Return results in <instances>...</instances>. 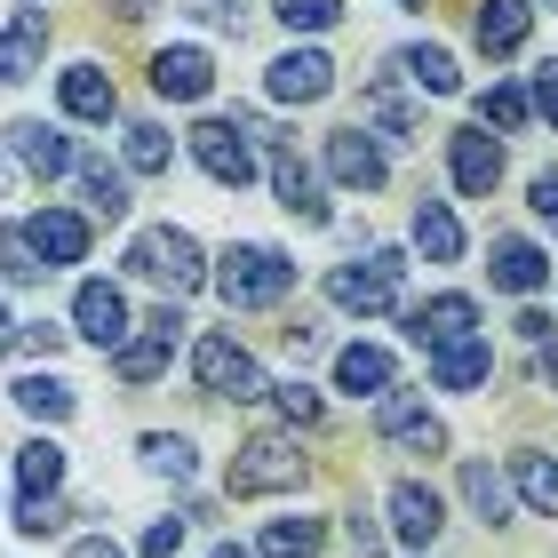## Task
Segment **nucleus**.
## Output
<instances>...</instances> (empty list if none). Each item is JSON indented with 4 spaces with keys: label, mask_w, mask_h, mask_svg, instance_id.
Instances as JSON below:
<instances>
[{
    "label": "nucleus",
    "mask_w": 558,
    "mask_h": 558,
    "mask_svg": "<svg viewBox=\"0 0 558 558\" xmlns=\"http://www.w3.org/2000/svg\"><path fill=\"white\" fill-rule=\"evenodd\" d=\"M120 151H129V168L136 175H168V129H160V120H129V144H120Z\"/></svg>",
    "instance_id": "72a5a7b5"
},
{
    "label": "nucleus",
    "mask_w": 558,
    "mask_h": 558,
    "mask_svg": "<svg viewBox=\"0 0 558 558\" xmlns=\"http://www.w3.org/2000/svg\"><path fill=\"white\" fill-rule=\"evenodd\" d=\"M415 247H423V264H463V223H454L447 199H415Z\"/></svg>",
    "instance_id": "b1692460"
},
{
    "label": "nucleus",
    "mask_w": 558,
    "mask_h": 558,
    "mask_svg": "<svg viewBox=\"0 0 558 558\" xmlns=\"http://www.w3.org/2000/svg\"><path fill=\"white\" fill-rule=\"evenodd\" d=\"M24 72H33V57H24L9 33H0V81H24Z\"/></svg>",
    "instance_id": "49530a36"
},
{
    "label": "nucleus",
    "mask_w": 558,
    "mask_h": 558,
    "mask_svg": "<svg viewBox=\"0 0 558 558\" xmlns=\"http://www.w3.org/2000/svg\"><path fill=\"white\" fill-rule=\"evenodd\" d=\"M526 112H543L550 120V129H558V57L535 72V88H526Z\"/></svg>",
    "instance_id": "79ce46f5"
},
{
    "label": "nucleus",
    "mask_w": 558,
    "mask_h": 558,
    "mask_svg": "<svg viewBox=\"0 0 558 558\" xmlns=\"http://www.w3.org/2000/svg\"><path fill=\"white\" fill-rule=\"evenodd\" d=\"M184 526H192V519H151L136 550H144V558H175V550H184Z\"/></svg>",
    "instance_id": "ea45409f"
},
{
    "label": "nucleus",
    "mask_w": 558,
    "mask_h": 558,
    "mask_svg": "<svg viewBox=\"0 0 558 558\" xmlns=\"http://www.w3.org/2000/svg\"><path fill=\"white\" fill-rule=\"evenodd\" d=\"M16 487H24V502H48L64 487V447L57 439H24L16 447Z\"/></svg>",
    "instance_id": "bb28decb"
},
{
    "label": "nucleus",
    "mask_w": 558,
    "mask_h": 558,
    "mask_svg": "<svg viewBox=\"0 0 558 558\" xmlns=\"http://www.w3.org/2000/svg\"><path fill=\"white\" fill-rule=\"evenodd\" d=\"M360 112L375 120V129H384V144H423V112H415V105H408V96H399L391 81H375Z\"/></svg>",
    "instance_id": "cd10ccee"
},
{
    "label": "nucleus",
    "mask_w": 558,
    "mask_h": 558,
    "mask_svg": "<svg viewBox=\"0 0 558 558\" xmlns=\"http://www.w3.org/2000/svg\"><path fill=\"white\" fill-rule=\"evenodd\" d=\"M384 511H391V535L408 543V550H430V543H439V526H447V502L430 495L423 478H391Z\"/></svg>",
    "instance_id": "9d476101"
},
{
    "label": "nucleus",
    "mask_w": 558,
    "mask_h": 558,
    "mask_svg": "<svg viewBox=\"0 0 558 558\" xmlns=\"http://www.w3.org/2000/svg\"><path fill=\"white\" fill-rule=\"evenodd\" d=\"M303 447H295V430H256L240 454H232V478L223 487L232 495H288V487H303Z\"/></svg>",
    "instance_id": "20e7f679"
},
{
    "label": "nucleus",
    "mask_w": 558,
    "mask_h": 558,
    "mask_svg": "<svg viewBox=\"0 0 558 558\" xmlns=\"http://www.w3.org/2000/svg\"><path fill=\"white\" fill-rule=\"evenodd\" d=\"M511 478L535 519H558V454H511Z\"/></svg>",
    "instance_id": "c756f323"
},
{
    "label": "nucleus",
    "mask_w": 558,
    "mask_h": 558,
    "mask_svg": "<svg viewBox=\"0 0 558 558\" xmlns=\"http://www.w3.org/2000/svg\"><path fill=\"white\" fill-rule=\"evenodd\" d=\"M526 24H535V9H526V0H478L471 40L487 48V57H519V48H526Z\"/></svg>",
    "instance_id": "4be33fe9"
},
{
    "label": "nucleus",
    "mask_w": 558,
    "mask_h": 558,
    "mask_svg": "<svg viewBox=\"0 0 558 558\" xmlns=\"http://www.w3.org/2000/svg\"><path fill=\"white\" fill-rule=\"evenodd\" d=\"M16 48H24V57H33V48H48V16L40 9H16V33H9Z\"/></svg>",
    "instance_id": "c03bdc74"
},
{
    "label": "nucleus",
    "mask_w": 558,
    "mask_h": 558,
    "mask_svg": "<svg viewBox=\"0 0 558 558\" xmlns=\"http://www.w3.org/2000/svg\"><path fill=\"white\" fill-rule=\"evenodd\" d=\"M319 543H327V526H319V519H271L256 558H319Z\"/></svg>",
    "instance_id": "473e14b6"
},
{
    "label": "nucleus",
    "mask_w": 558,
    "mask_h": 558,
    "mask_svg": "<svg viewBox=\"0 0 558 558\" xmlns=\"http://www.w3.org/2000/svg\"><path fill=\"white\" fill-rule=\"evenodd\" d=\"M208 279H216V295L232 303V312H264V303H279L295 288V264L279 256V247H264V240H240V247H223V264Z\"/></svg>",
    "instance_id": "f257e3e1"
},
{
    "label": "nucleus",
    "mask_w": 558,
    "mask_h": 558,
    "mask_svg": "<svg viewBox=\"0 0 558 558\" xmlns=\"http://www.w3.org/2000/svg\"><path fill=\"white\" fill-rule=\"evenodd\" d=\"M463 502H471L487 526H511V487H502L495 463H463Z\"/></svg>",
    "instance_id": "2f4dec72"
},
{
    "label": "nucleus",
    "mask_w": 558,
    "mask_h": 558,
    "mask_svg": "<svg viewBox=\"0 0 558 558\" xmlns=\"http://www.w3.org/2000/svg\"><path fill=\"white\" fill-rule=\"evenodd\" d=\"M408 336H415L423 351H447V343L478 336V303H471V295H430V303H415V312H408Z\"/></svg>",
    "instance_id": "f3484780"
},
{
    "label": "nucleus",
    "mask_w": 558,
    "mask_h": 558,
    "mask_svg": "<svg viewBox=\"0 0 558 558\" xmlns=\"http://www.w3.org/2000/svg\"><path fill=\"white\" fill-rule=\"evenodd\" d=\"M136 454H144V471H151V478H168V487H192V471H199L192 439H175V430H144Z\"/></svg>",
    "instance_id": "c85d7f7f"
},
{
    "label": "nucleus",
    "mask_w": 558,
    "mask_h": 558,
    "mask_svg": "<svg viewBox=\"0 0 558 558\" xmlns=\"http://www.w3.org/2000/svg\"><path fill=\"white\" fill-rule=\"evenodd\" d=\"M184 9H192V16H208V24H232V33H240L247 0H184Z\"/></svg>",
    "instance_id": "a18cd8bd"
},
{
    "label": "nucleus",
    "mask_w": 558,
    "mask_h": 558,
    "mask_svg": "<svg viewBox=\"0 0 558 558\" xmlns=\"http://www.w3.org/2000/svg\"><path fill=\"white\" fill-rule=\"evenodd\" d=\"M72 327H81V336H88L96 351H120V343L136 336L129 295H120L112 279H81V288H72Z\"/></svg>",
    "instance_id": "6e6552de"
},
{
    "label": "nucleus",
    "mask_w": 558,
    "mask_h": 558,
    "mask_svg": "<svg viewBox=\"0 0 558 558\" xmlns=\"http://www.w3.org/2000/svg\"><path fill=\"white\" fill-rule=\"evenodd\" d=\"M216 558H256V550H247V543H223V550H216Z\"/></svg>",
    "instance_id": "864d4df0"
},
{
    "label": "nucleus",
    "mask_w": 558,
    "mask_h": 558,
    "mask_svg": "<svg viewBox=\"0 0 558 558\" xmlns=\"http://www.w3.org/2000/svg\"><path fill=\"white\" fill-rule=\"evenodd\" d=\"M271 16L288 24V33H327L343 9H336V0H271Z\"/></svg>",
    "instance_id": "c9c22d12"
},
{
    "label": "nucleus",
    "mask_w": 558,
    "mask_h": 558,
    "mask_svg": "<svg viewBox=\"0 0 558 558\" xmlns=\"http://www.w3.org/2000/svg\"><path fill=\"white\" fill-rule=\"evenodd\" d=\"M0 192H9V160H0Z\"/></svg>",
    "instance_id": "5fc2aeb1"
},
{
    "label": "nucleus",
    "mask_w": 558,
    "mask_h": 558,
    "mask_svg": "<svg viewBox=\"0 0 558 558\" xmlns=\"http://www.w3.org/2000/svg\"><path fill=\"white\" fill-rule=\"evenodd\" d=\"M399 279H408V256H399V247H375L367 264H336V271H327V295H336L343 312L375 319V312L399 303Z\"/></svg>",
    "instance_id": "39448f33"
},
{
    "label": "nucleus",
    "mask_w": 558,
    "mask_h": 558,
    "mask_svg": "<svg viewBox=\"0 0 558 558\" xmlns=\"http://www.w3.org/2000/svg\"><path fill=\"white\" fill-rule=\"evenodd\" d=\"M129 271H136V279H151V288H168V295L208 288L199 240H192V232H175V223H160V232H136V240H129Z\"/></svg>",
    "instance_id": "f03ea898"
},
{
    "label": "nucleus",
    "mask_w": 558,
    "mask_h": 558,
    "mask_svg": "<svg viewBox=\"0 0 558 558\" xmlns=\"http://www.w3.org/2000/svg\"><path fill=\"white\" fill-rule=\"evenodd\" d=\"M487 375H495V351H487V336H463V343L430 351V384H439V391H478Z\"/></svg>",
    "instance_id": "5701e85b"
},
{
    "label": "nucleus",
    "mask_w": 558,
    "mask_h": 558,
    "mask_svg": "<svg viewBox=\"0 0 558 558\" xmlns=\"http://www.w3.org/2000/svg\"><path fill=\"white\" fill-rule=\"evenodd\" d=\"M9 160L33 168L40 184H48V175H72V168H81V151H72L64 129H48V120H16V129H9Z\"/></svg>",
    "instance_id": "dca6fc26"
},
{
    "label": "nucleus",
    "mask_w": 558,
    "mask_h": 558,
    "mask_svg": "<svg viewBox=\"0 0 558 558\" xmlns=\"http://www.w3.org/2000/svg\"><path fill=\"white\" fill-rule=\"evenodd\" d=\"M192 375H199V391H208V399H232V408H256V399H271L256 351L232 343V336H199V343H192Z\"/></svg>",
    "instance_id": "7ed1b4c3"
},
{
    "label": "nucleus",
    "mask_w": 558,
    "mask_h": 558,
    "mask_svg": "<svg viewBox=\"0 0 558 558\" xmlns=\"http://www.w3.org/2000/svg\"><path fill=\"white\" fill-rule=\"evenodd\" d=\"M175 343H184V312H175V303H160V312L144 319V336H129V343L112 351V375H120V384H151V375H168Z\"/></svg>",
    "instance_id": "423d86ee"
},
{
    "label": "nucleus",
    "mask_w": 558,
    "mask_h": 558,
    "mask_svg": "<svg viewBox=\"0 0 558 558\" xmlns=\"http://www.w3.org/2000/svg\"><path fill=\"white\" fill-rule=\"evenodd\" d=\"M447 175H454V192H463V199H487L502 184V136H487V129L447 136Z\"/></svg>",
    "instance_id": "9b49d317"
},
{
    "label": "nucleus",
    "mask_w": 558,
    "mask_h": 558,
    "mask_svg": "<svg viewBox=\"0 0 558 558\" xmlns=\"http://www.w3.org/2000/svg\"><path fill=\"white\" fill-rule=\"evenodd\" d=\"M271 192H279V208H288L295 223H327V184L312 175V160H295L288 144L271 151Z\"/></svg>",
    "instance_id": "a211bd4d"
},
{
    "label": "nucleus",
    "mask_w": 558,
    "mask_h": 558,
    "mask_svg": "<svg viewBox=\"0 0 558 558\" xmlns=\"http://www.w3.org/2000/svg\"><path fill=\"white\" fill-rule=\"evenodd\" d=\"M0 271H9L16 288H33V279H40V264H33V247H24V232H16V223L0 232Z\"/></svg>",
    "instance_id": "4c0bfd02"
},
{
    "label": "nucleus",
    "mask_w": 558,
    "mask_h": 558,
    "mask_svg": "<svg viewBox=\"0 0 558 558\" xmlns=\"http://www.w3.org/2000/svg\"><path fill=\"white\" fill-rule=\"evenodd\" d=\"M192 160L216 175L223 192H240V184H256V144H247V129H232V120H199L192 129Z\"/></svg>",
    "instance_id": "0eeeda50"
},
{
    "label": "nucleus",
    "mask_w": 558,
    "mask_h": 558,
    "mask_svg": "<svg viewBox=\"0 0 558 558\" xmlns=\"http://www.w3.org/2000/svg\"><path fill=\"white\" fill-rule=\"evenodd\" d=\"M9 343H16V319H9V312H0V351H9Z\"/></svg>",
    "instance_id": "603ef678"
},
{
    "label": "nucleus",
    "mask_w": 558,
    "mask_h": 558,
    "mask_svg": "<svg viewBox=\"0 0 558 558\" xmlns=\"http://www.w3.org/2000/svg\"><path fill=\"white\" fill-rule=\"evenodd\" d=\"M57 526H64V502H57V495H48V502H24V511H16V535H57Z\"/></svg>",
    "instance_id": "a19ab883"
},
{
    "label": "nucleus",
    "mask_w": 558,
    "mask_h": 558,
    "mask_svg": "<svg viewBox=\"0 0 558 558\" xmlns=\"http://www.w3.org/2000/svg\"><path fill=\"white\" fill-rule=\"evenodd\" d=\"M16 408L33 415V423H64L81 399H72V384L64 375H16Z\"/></svg>",
    "instance_id": "7c9ffc66"
},
{
    "label": "nucleus",
    "mask_w": 558,
    "mask_h": 558,
    "mask_svg": "<svg viewBox=\"0 0 558 558\" xmlns=\"http://www.w3.org/2000/svg\"><path fill=\"white\" fill-rule=\"evenodd\" d=\"M72 184H81V208H88V216H105V223L129 216V175H120V168L81 160V168H72Z\"/></svg>",
    "instance_id": "a878e982"
},
{
    "label": "nucleus",
    "mask_w": 558,
    "mask_h": 558,
    "mask_svg": "<svg viewBox=\"0 0 558 558\" xmlns=\"http://www.w3.org/2000/svg\"><path fill=\"white\" fill-rule=\"evenodd\" d=\"M408 9H423V0H408Z\"/></svg>",
    "instance_id": "6e6d98bb"
},
{
    "label": "nucleus",
    "mask_w": 558,
    "mask_h": 558,
    "mask_svg": "<svg viewBox=\"0 0 558 558\" xmlns=\"http://www.w3.org/2000/svg\"><path fill=\"white\" fill-rule=\"evenodd\" d=\"M16 336L33 343V351H57V343H64V327H57V319H33V327H16Z\"/></svg>",
    "instance_id": "de8ad7c7"
},
{
    "label": "nucleus",
    "mask_w": 558,
    "mask_h": 558,
    "mask_svg": "<svg viewBox=\"0 0 558 558\" xmlns=\"http://www.w3.org/2000/svg\"><path fill=\"white\" fill-rule=\"evenodd\" d=\"M16 232H24V247L40 256V271L88 256V216H72V208H40V216H24Z\"/></svg>",
    "instance_id": "f8f14e48"
},
{
    "label": "nucleus",
    "mask_w": 558,
    "mask_h": 558,
    "mask_svg": "<svg viewBox=\"0 0 558 558\" xmlns=\"http://www.w3.org/2000/svg\"><path fill=\"white\" fill-rule=\"evenodd\" d=\"M478 120H487V129H502V136L526 129V88H519V81H495L487 96H478Z\"/></svg>",
    "instance_id": "f704fd0d"
},
{
    "label": "nucleus",
    "mask_w": 558,
    "mask_h": 558,
    "mask_svg": "<svg viewBox=\"0 0 558 558\" xmlns=\"http://www.w3.org/2000/svg\"><path fill=\"white\" fill-rule=\"evenodd\" d=\"M487 279H495V288L502 295H535V288H550V256H543V247L535 240H495L487 247Z\"/></svg>",
    "instance_id": "aec40b11"
},
{
    "label": "nucleus",
    "mask_w": 558,
    "mask_h": 558,
    "mask_svg": "<svg viewBox=\"0 0 558 558\" xmlns=\"http://www.w3.org/2000/svg\"><path fill=\"white\" fill-rule=\"evenodd\" d=\"M264 88H271V105H319V96L336 88V64H327L319 48H288V57H271Z\"/></svg>",
    "instance_id": "2eb2a0df"
},
{
    "label": "nucleus",
    "mask_w": 558,
    "mask_h": 558,
    "mask_svg": "<svg viewBox=\"0 0 558 558\" xmlns=\"http://www.w3.org/2000/svg\"><path fill=\"white\" fill-rule=\"evenodd\" d=\"M519 336L526 343H558V327H550V312H519Z\"/></svg>",
    "instance_id": "09e8293b"
},
{
    "label": "nucleus",
    "mask_w": 558,
    "mask_h": 558,
    "mask_svg": "<svg viewBox=\"0 0 558 558\" xmlns=\"http://www.w3.org/2000/svg\"><path fill=\"white\" fill-rule=\"evenodd\" d=\"M343 543H351V558H384V526H375V511H351Z\"/></svg>",
    "instance_id": "58836bf2"
},
{
    "label": "nucleus",
    "mask_w": 558,
    "mask_h": 558,
    "mask_svg": "<svg viewBox=\"0 0 558 558\" xmlns=\"http://www.w3.org/2000/svg\"><path fill=\"white\" fill-rule=\"evenodd\" d=\"M391 72H408V81H415L423 96H454V88H463V72H454V57H447L439 40H415V48H399V57H391Z\"/></svg>",
    "instance_id": "393cba45"
},
{
    "label": "nucleus",
    "mask_w": 558,
    "mask_h": 558,
    "mask_svg": "<svg viewBox=\"0 0 558 558\" xmlns=\"http://www.w3.org/2000/svg\"><path fill=\"white\" fill-rule=\"evenodd\" d=\"M271 399H279V415H288V430H295V423H303V430H312V423L327 415L312 384H271Z\"/></svg>",
    "instance_id": "e433bc0d"
},
{
    "label": "nucleus",
    "mask_w": 558,
    "mask_h": 558,
    "mask_svg": "<svg viewBox=\"0 0 558 558\" xmlns=\"http://www.w3.org/2000/svg\"><path fill=\"white\" fill-rule=\"evenodd\" d=\"M57 96H64L72 120H112V112H120V88H112L105 64H64V72H57Z\"/></svg>",
    "instance_id": "412c9836"
},
{
    "label": "nucleus",
    "mask_w": 558,
    "mask_h": 558,
    "mask_svg": "<svg viewBox=\"0 0 558 558\" xmlns=\"http://www.w3.org/2000/svg\"><path fill=\"white\" fill-rule=\"evenodd\" d=\"M327 175H336L343 192H384L391 160H384V144H375L367 129H336L327 136Z\"/></svg>",
    "instance_id": "ddd939ff"
},
{
    "label": "nucleus",
    "mask_w": 558,
    "mask_h": 558,
    "mask_svg": "<svg viewBox=\"0 0 558 558\" xmlns=\"http://www.w3.org/2000/svg\"><path fill=\"white\" fill-rule=\"evenodd\" d=\"M526 192H535V216H543V223H558V160H550V168H535V184H526Z\"/></svg>",
    "instance_id": "37998d69"
},
{
    "label": "nucleus",
    "mask_w": 558,
    "mask_h": 558,
    "mask_svg": "<svg viewBox=\"0 0 558 558\" xmlns=\"http://www.w3.org/2000/svg\"><path fill=\"white\" fill-rule=\"evenodd\" d=\"M550 9H558V0H550Z\"/></svg>",
    "instance_id": "13d9d810"
},
{
    "label": "nucleus",
    "mask_w": 558,
    "mask_h": 558,
    "mask_svg": "<svg viewBox=\"0 0 558 558\" xmlns=\"http://www.w3.org/2000/svg\"><path fill=\"white\" fill-rule=\"evenodd\" d=\"M336 391L384 399V391H399V360H391L384 343H343V351H336Z\"/></svg>",
    "instance_id": "6ab92c4d"
},
{
    "label": "nucleus",
    "mask_w": 558,
    "mask_h": 558,
    "mask_svg": "<svg viewBox=\"0 0 558 558\" xmlns=\"http://www.w3.org/2000/svg\"><path fill=\"white\" fill-rule=\"evenodd\" d=\"M112 16H129V24H136V16H151V0H112Z\"/></svg>",
    "instance_id": "3c124183"
},
{
    "label": "nucleus",
    "mask_w": 558,
    "mask_h": 558,
    "mask_svg": "<svg viewBox=\"0 0 558 558\" xmlns=\"http://www.w3.org/2000/svg\"><path fill=\"white\" fill-rule=\"evenodd\" d=\"M72 558H129V550H120L112 535H81V543H72Z\"/></svg>",
    "instance_id": "8fccbe9b"
},
{
    "label": "nucleus",
    "mask_w": 558,
    "mask_h": 558,
    "mask_svg": "<svg viewBox=\"0 0 558 558\" xmlns=\"http://www.w3.org/2000/svg\"><path fill=\"white\" fill-rule=\"evenodd\" d=\"M415 558H430V550H415Z\"/></svg>",
    "instance_id": "4d7b16f0"
},
{
    "label": "nucleus",
    "mask_w": 558,
    "mask_h": 558,
    "mask_svg": "<svg viewBox=\"0 0 558 558\" xmlns=\"http://www.w3.org/2000/svg\"><path fill=\"white\" fill-rule=\"evenodd\" d=\"M151 88H160L168 105H199V96L216 88V57H208V48H192V40H175V48L151 57Z\"/></svg>",
    "instance_id": "4468645a"
},
{
    "label": "nucleus",
    "mask_w": 558,
    "mask_h": 558,
    "mask_svg": "<svg viewBox=\"0 0 558 558\" xmlns=\"http://www.w3.org/2000/svg\"><path fill=\"white\" fill-rule=\"evenodd\" d=\"M375 423H384V439L399 454H423V463H430V454H447V423L430 415L415 391H384V399H375Z\"/></svg>",
    "instance_id": "1a4fd4ad"
}]
</instances>
